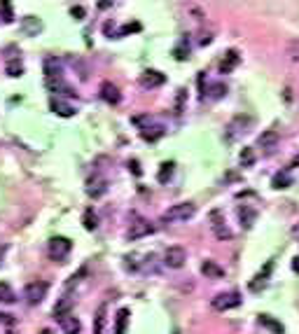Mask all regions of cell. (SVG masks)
Segmentation results:
<instances>
[{
  "instance_id": "1",
  "label": "cell",
  "mask_w": 299,
  "mask_h": 334,
  "mask_svg": "<svg viewBox=\"0 0 299 334\" xmlns=\"http://www.w3.org/2000/svg\"><path fill=\"white\" fill-rule=\"evenodd\" d=\"M194 213H196V203H192V201L173 203L171 208L161 215V220H164V222H187V220L194 218Z\"/></svg>"
},
{
  "instance_id": "2",
  "label": "cell",
  "mask_w": 299,
  "mask_h": 334,
  "mask_svg": "<svg viewBox=\"0 0 299 334\" xmlns=\"http://www.w3.org/2000/svg\"><path fill=\"white\" fill-rule=\"evenodd\" d=\"M47 290H49V285L44 280H33V283H28L23 288V297H26L28 304H40L47 297Z\"/></svg>"
},
{
  "instance_id": "3",
  "label": "cell",
  "mask_w": 299,
  "mask_h": 334,
  "mask_svg": "<svg viewBox=\"0 0 299 334\" xmlns=\"http://www.w3.org/2000/svg\"><path fill=\"white\" fill-rule=\"evenodd\" d=\"M241 304V295L236 290L232 292H222V295L213 297V308L215 311H229V308H236Z\"/></svg>"
},
{
  "instance_id": "4",
  "label": "cell",
  "mask_w": 299,
  "mask_h": 334,
  "mask_svg": "<svg viewBox=\"0 0 299 334\" xmlns=\"http://www.w3.org/2000/svg\"><path fill=\"white\" fill-rule=\"evenodd\" d=\"M211 229L217 241H229V238H232V229L227 227V222H225L220 210H213L211 213Z\"/></svg>"
},
{
  "instance_id": "5",
  "label": "cell",
  "mask_w": 299,
  "mask_h": 334,
  "mask_svg": "<svg viewBox=\"0 0 299 334\" xmlns=\"http://www.w3.org/2000/svg\"><path fill=\"white\" fill-rule=\"evenodd\" d=\"M70 250H72V241L66 238V236H54L49 241V255L54 259H59V262H63V257H66Z\"/></svg>"
},
{
  "instance_id": "6",
  "label": "cell",
  "mask_w": 299,
  "mask_h": 334,
  "mask_svg": "<svg viewBox=\"0 0 299 334\" xmlns=\"http://www.w3.org/2000/svg\"><path fill=\"white\" fill-rule=\"evenodd\" d=\"M185 262H187V250H185V248L171 246L164 252V264H166L168 269H180Z\"/></svg>"
},
{
  "instance_id": "7",
  "label": "cell",
  "mask_w": 299,
  "mask_h": 334,
  "mask_svg": "<svg viewBox=\"0 0 299 334\" xmlns=\"http://www.w3.org/2000/svg\"><path fill=\"white\" fill-rule=\"evenodd\" d=\"M155 231V227L150 225V222H145V220H136V222H131V229H129V238L131 241H136V238H143V236L152 234Z\"/></svg>"
},
{
  "instance_id": "8",
  "label": "cell",
  "mask_w": 299,
  "mask_h": 334,
  "mask_svg": "<svg viewBox=\"0 0 299 334\" xmlns=\"http://www.w3.org/2000/svg\"><path fill=\"white\" fill-rule=\"evenodd\" d=\"M101 99L106 101V103H110V105H117L119 101H122V93H119V89H117L115 84L103 82L101 84Z\"/></svg>"
},
{
  "instance_id": "9",
  "label": "cell",
  "mask_w": 299,
  "mask_h": 334,
  "mask_svg": "<svg viewBox=\"0 0 299 334\" xmlns=\"http://www.w3.org/2000/svg\"><path fill=\"white\" fill-rule=\"evenodd\" d=\"M106 192H108V182L103 180V178H91V180H89V187H87L89 197L98 199V197H103Z\"/></svg>"
},
{
  "instance_id": "10",
  "label": "cell",
  "mask_w": 299,
  "mask_h": 334,
  "mask_svg": "<svg viewBox=\"0 0 299 334\" xmlns=\"http://www.w3.org/2000/svg\"><path fill=\"white\" fill-rule=\"evenodd\" d=\"M166 82V77L161 75L159 70H147V73H143V77H140V84L143 87H159V84H164Z\"/></svg>"
},
{
  "instance_id": "11",
  "label": "cell",
  "mask_w": 299,
  "mask_h": 334,
  "mask_svg": "<svg viewBox=\"0 0 299 334\" xmlns=\"http://www.w3.org/2000/svg\"><path fill=\"white\" fill-rule=\"evenodd\" d=\"M21 28H23V33H26V35H38L40 31H42V21L31 14V17H23Z\"/></svg>"
},
{
  "instance_id": "12",
  "label": "cell",
  "mask_w": 299,
  "mask_h": 334,
  "mask_svg": "<svg viewBox=\"0 0 299 334\" xmlns=\"http://www.w3.org/2000/svg\"><path fill=\"white\" fill-rule=\"evenodd\" d=\"M271 269H273V262H269V264L264 267V271H260V274L255 276V280H250V290L257 292L260 288H264V285H266V278H269V274H271Z\"/></svg>"
},
{
  "instance_id": "13",
  "label": "cell",
  "mask_w": 299,
  "mask_h": 334,
  "mask_svg": "<svg viewBox=\"0 0 299 334\" xmlns=\"http://www.w3.org/2000/svg\"><path fill=\"white\" fill-rule=\"evenodd\" d=\"M59 325H61V329L66 334H78L80 332V327H82V325H80V320L75 316H66V318H61V320H59Z\"/></svg>"
},
{
  "instance_id": "14",
  "label": "cell",
  "mask_w": 299,
  "mask_h": 334,
  "mask_svg": "<svg viewBox=\"0 0 299 334\" xmlns=\"http://www.w3.org/2000/svg\"><path fill=\"white\" fill-rule=\"evenodd\" d=\"M70 311H72V299L70 297H63V299L54 306V318L56 320H61V318L70 316Z\"/></svg>"
},
{
  "instance_id": "15",
  "label": "cell",
  "mask_w": 299,
  "mask_h": 334,
  "mask_svg": "<svg viewBox=\"0 0 299 334\" xmlns=\"http://www.w3.org/2000/svg\"><path fill=\"white\" fill-rule=\"evenodd\" d=\"M201 271H204L208 278H222V276H225V269L217 267L215 262H211V259H206V262L201 264Z\"/></svg>"
},
{
  "instance_id": "16",
  "label": "cell",
  "mask_w": 299,
  "mask_h": 334,
  "mask_svg": "<svg viewBox=\"0 0 299 334\" xmlns=\"http://www.w3.org/2000/svg\"><path fill=\"white\" fill-rule=\"evenodd\" d=\"M127 325H129V308H119L115 320V334H127Z\"/></svg>"
},
{
  "instance_id": "17",
  "label": "cell",
  "mask_w": 299,
  "mask_h": 334,
  "mask_svg": "<svg viewBox=\"0 0 299 334\" xmlns=\"http://www.w3.org/2000/svg\"><path fill=\"white\" fill-rule=\"evenodd\" d=\"M276 142H278V133L273 131V129L260 133V138H257V145H260V148H273Z\"/></svg>"
},
{
  "instance_id": "18",
  "label": "cell",
  "mask_w": 299,
  "mask_h": 334,
  "mask_svg": "<svg viewBox=\"0 0 299 334\" xmlns=\"http://www.w3.org/2000/svg\"><path fill=\"white\" fill-rule=\"evenodd\" d=\"M106 311H108V306H106V304H101L98 311H96V316H94V334H103V325H106Z\"/></svg>"
},
{
  "instance_id": "19",
  "label": "cell",
  "mask_w": 299,
  "mask_h": 334,
  "mask_svg": "<svg viewBox=\"0 0 299 334\" xmlns=\"http://www.w3.org/2000/svg\"><path fill=\"white\" fill-rule=\"evenodd\" d=\"M238 218H241L243 227H253V222L257 220V213L253 208H248V206H243V208H238Z\"/></svg>"
},
{
  "instance_id": "20",
  "label": "cell",
  "mask_w": 299,
  "mask_h": 334,
  "mask_svg": "<svg viewBox=\"0 0 299 334\" xmlns=\"http://www.w3.org/2000/svg\"><path fill=\"white\" fill-rule=\"evenodd\" d=\"M82 222H84V229H89V231H94L96 227H98V215L94 213V208H87V210H84Z\"/></svg>"
},
{
  "instance_id": "21",
  "label": "cell",
  "mask_w": 299,
  "mask_h": 334,
  "mask_svg": "<svg viewBox=\"0 0 299 334\" xmlns=\"http://www.w3.org/2000/svg\"><path fill=\"white\" fill-rule=\"evenodd\" d=\"M260 325H264V327L273 329L276 334H283V332H285V327H283V325L278 323V320H273L271 316H266V313H262V316H260Z\"/></svg>"
},
{
  "instance_id": "22",
  "label": "cell",
  "mask_w": 299,
  "mask_h": 334,
  "mask_svg": "<svg viewBox=\"0 0 299 334\" xmlns=\"http://www.w3.org/2000/svg\"><path fill=\"white\" fill-rule=\"evenodd\" d=\"M52 110H54L56 115H61V117H72L75 115V108L68 103H61V101H52Z\"/></svg>"
},
{
  "instance_id": "23",
  "label": "cell",
  "mask_w": 299,
  "mask_h": 334,
  "mask_svg": "<svg viewBox=\"0 0 299 334\" xmlns=\"http://www.w3.org/2000/svg\"><path fill=\"white\" fill-rule=\"evenodd\" d=\"M7 75L10 77H21L23 75V66H21V61L19 59H10L7 61V66H5Z\"/></svg>"
},
{
  "instance_id": "24",
  "label": "cell",
  "mask_w": 299,
  "mask_h": 334,
  "mask_svg": "<svg viewBox=\"0 0 299 334\" xmlns=\"http://www.w3.org/2000/svg\"><path fill=\"white\" fill-rule=\"evenodd\" d=\"M173 176V161H164L159 169V173H157V180L159 182H168V178Z\"/></svg>"
},
{
  "instance_id": "25",
  "label": "cell",
  "mask_w": 299,
  "mask_h": 334,
  "mask_svg": "<svg viewBox=\"0 0 299 334\" xmlns=\"http://www.w3.org/2000/svg\"><path fill=\"white\" fill-rule=\"evenodd\" d=\"M236 63H238V54H236L234 50H229V52H227V61H222L220 70H222V73H229L234 66H236Z\"/></svg>"
},
{
  "instance_id": "26",
  "label": "cell",
  "mask_w": 299,
  "mask_h": 334,
  "mask_svg": "<svg viewBox=\"0 0 299 334\" xmlns=\"http://www.w3.org/2000/svg\"><path fill=\"white\" fill-rule=\"evenodd\" d=\"M290 176L288 173H276V176H273V180H271V185L276 187V189H285V187H290Z\"/></svg>"
},
{
  "instance_id": "27",
  "label": "cell",
  "mask_w": 299,
  "mask_h": 334,
  "mask_svg": "<svg viewBox=\"0 0 299 334\" xmlns=\"http://www.w3.org/2000/svg\"><path fill=\"white\" fill-rule=\"evenodd\" d=\"M14 290H12L10 285L7 283H0V301H7V304H10V301H14Z\"/></svg>"
},
{
  "instance_id": "28",
  "label": "cell",
  "mask_w": 299,
  "mask_h": 334,
  "mask_svg": "<svg viewBox=\"0 0 299 334\" xmlns=\"http://www.w3.org/2000/svg\"><path fill=\"white\" fill-rule=\"evenodd\" d=\"M253 161H255V152H253L250 148H243V152H241V164L253 166Z\"/></svg>"
},
{
  "instance_id": "29",
  "label": "cell",
  "mask_w": 299,
  "mask_h": 334,
  "mask_svg": "<svg viewBox=\"0 0 299 334\" xmlns=\"http://www.w3.org/2000/svg\"><path fill=\"white\" fill-rule=\"evenodd\" d=\"M0 12H3V19H5L7 23L14 19V12H12V5H10V3H0Z\"/></svg>"
},
{
  "instance_id": "30",
  "label": "cell",
  "mask_w": 299,
  "mask_h": 334,
  "mask_svg": "<svg viewBox=\"0 0 299 334\" xmlns=\"http://www.w3.org/2000/svg\"><path fill=\"white\" fill-rule=\"evenodd\" d=\"M225 93H227V87H225V84H213L208 96H211V99H220V96H225Z\"/></svg>"
},
{
  "instance_id": "31",
  "label": "cell",
  "mask_w": 299,
  "mask_h": 334,
  "mask_svg": "<svg viewBox=\"0 0 299 334\" xmlns=\"http://www.w3.org/2000/svg\"><path fill=\"white\" fill-rule=\"evenodd\" d=\"M84 274H87V269H80L78 274H72V276H70V280H66V288H72V285H78V283H80V278H82Z\"/></svg>"
},
{
  "instance_id": "32",
  "label": "cell",
  "mask_w": 299,
  "mask_h": 334,
  "mask_svg": "<svg viewBox=\"0 0 299 334\" xmlns=\"http://www.w3.org/2000/svg\"><path fill=\"white\" fill-rule=\"evenodd\" d=\"M185 96H187V91H185V89H180V91H178V101H176V112H183Z\"/></svg>"
},
{
  "instance_id": "33",
  "label": "cell",
  "mask_w": 299,
  "mask_h": 334,
  "mask_svg": "<svg viewBox=\"0 0 299 334\" xmlns=\"http://www.w3.org/2000/svg\"><path fill=\"white\" fill-rule=\"evenodd\" d=\"M70 14L78 19V21H82V19H84V7L82 5H72L70 7Z\"/></svg>"
},
{
  "instance_id": "34",
  "label": "cell",
  "mask_w": 299,
  "mask_h": 334,
  "mask_svg": "<svg viewBox=\"0 0 299 334\" xmlns=\"http://www.w3.org/2000/svg\"><path fill=\"white\" fill-rule=\"evenodd\" d=\"M288 54L292 56L294 61H299V40H294V42H290V50H288Z\"/></svg>"
},
{
  "instance_id": "35",
  "label": "cell",
  "mask_w": 299,
  "mask_h": 334,
  "mask_svg": "<svg viewBox=\"0 0 299 334\" xmlns=\"http://www.w3.org/2000/svg\"><path fill=\"white\" fill-rule=\"evenodd\" d=\"M129 171H133V176H140V166H138V161L133 159V161H129Z\"/></svg>"
},
{
  "instance_id": "36",
  "label": "cell",
  "mask_w": 299,
  "mask_h": 334,
  "mask_svg": "<svg viewBox=\"0 0 299 334\" xmlns=\"http://www.w3.org/2000/svg\"><path fill=\"white\" fill-rule=\"evenodd\" d=\"M138 28H140L138 23H133V26H131V23H127V26L122 28V35H124V33H129V31H138Z\"/></svg>"
},
{
  "instance_id": "37",
  "label": "cell",
  "mask_w": 299,
  "mask_h": 334,
  "mask_svg": "<svg viewBox=\"0 0 299 334\" xmlns=\"http://www.w3.org/2000/svg\"><path fill=\"white\" fill-rule=\"evenodd\" d=\"M0 320H3V323H7V325H12V323H14V320H12V318H10V313H0Z\"/></svg>"
},
{
  "instance_id": "38",
  "label": "cell",
  "mask_w": 299,
  "mask_h": 334,
  "mask_svg": "<svg viewBox=\"0 0 299 334\" xmlns=\"http://www.w3.org/2000/svg\"><path fill=\"white\" fill-rule=\"evenodd\" d=\"M292 271H294V274H299V255L292 259Z\"/></svg>"
},
{
  "instance_id": "39",
  "label": "cell",
  "mask_w": 299,
  "mask_h": 334,
  "mask_svg": "<svg viewBox=\"0 0 299 334\" xmlns=\"http://www.w3.org/2000/svg\"><path fill=\"white\" fill-rule=\"evenodd\" d=\"M40 334H52V329H42V332H40Z\"/></svg>"
},
{
  "instance_id": "40",
  "label": "cell",
  "mask_w": 299,
  "mask_h": 334,
  "mask_svg": "<svg viewBox=\"0 0 299 334\" xmlns=\"http://www.w3.org/2000/svg\"><path fill=\"white\" fill-rule=\"evenodd\" d=\"M3 252H5V248H0V257H3Z\"/></svg>"
}]
</instances>
